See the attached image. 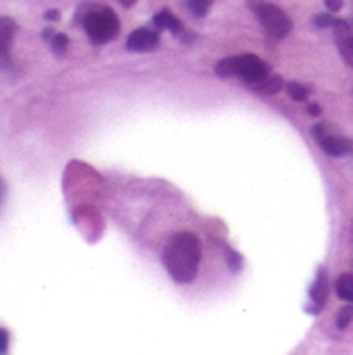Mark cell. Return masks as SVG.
Here are the masks:
<instances>
[{"instance_id":"obj_1","label":"cell","mask_w":353,"mask_h":355,"mask_svg":"<svg viewBox=\"0 0 353 355\" xmlns=\"http://www.w3.org/2000/svg\"><path fill=\"white\" fill-rule=\"evenodd\" d=\"M202 258L200 239L193 233H177L162 252V262L166 272L175 283H191L198 275Z\"/></svg>"},{"instance_id":"obj_2","label":"cell","mask_w":353,"mask_h":355,"mask_svg":"<svg viewBox=\"0 0 353 355\" xmlns=\"http://www.w3.org/2000/svg\"><path fill=\"white\" fill-rule=\"evenodd\" d=\"M75 23H81L89 42L98 46L114 40L121 29V21L112 8L102 6V4H92V2H85L79 6V10L75 12Z\"/></svg>"},{"instance_id":"obj_3","label":"cell","mask_w":353,"mask_h":355,"mask_svg":"<svg viewBox=\"0 0 353 355\" xmlns=\"http://www.w3.org/2000/svg\"><path fill=\"white\" fill-rule=\"evenodd\" d=\"M214 71L218 77H225V79L227 77H241L243 81L254 83V81L268 75V64L254 54H241V56H231V58L221 60L214 67Z\"/></svg>"},{"instance_id":"obj_4","label":"cell","mask_w":353,"mask_h":355,"mask_svg":"<svg viewBox=\"0 0 353 355\" xmlns=\"http://www.w3.org/2000/svg\"><path fill=\"white\" fill-rule=\"evenodd\" d=\"M256 15H258V19H260V23H262L264 31H266L268 35L277 37V40L289 35L291 29H293V23H291L289 15H287L285 10H281L277 4L260 2V4H256Z\"/></svg>"},{"instance_id":"obj_5","label":"cell","mask_w":353,"mask_h":355,"mask_svg":"<svg viewBox=\"0 0 353 355\" xmlns=\"http://www.w3.org/2000/svg\"><path fill=\"white\" fill-rule=\"evenodd\" d=\"M312 135L314 139H318L320 148L329 154V156H345L352 152V141L341 137V135H335L329 131L327 125H316L312 127Z\"/></svg>"},{"instance_id":"obj_6","label":"cell","mask_w":353,"mask_h":355,"mask_svg":"<svg viewBox=\"0 0 353 355\" xmlns=\"http://www.w3.org/2000/svg\"><path fill=\"white\" fill-rule=\"evenodd\" d=\"M160 46V35L158 31H152L148 27H139L129 33L127 37V50L131 52H152Z\"/></svg>"},{"instance_id":"obj_7","label":"cell","mask_w":353,"mask_h":355,"mask_svg":"<svg viewBox=\"0 0 353 355\" xmlns=\"http://www.w3.org/2000/svg\"><path fill=\"white\" fill-rule=\"evenodd\" d=\"M17 23L10 17H0V64H8V48L15 37Z\"/></svg>"},{"instance_id":"obj_8","label":"cell","mask_w":353,"mask_h":355,"mask_svg":"<svg viewBox=\"0 0 353 355\" xmlns=\"http://www.w3.org/2000/svg\"><path fill=\"white\" fill-rule=\"evenodd\" d=\"M327 297H329V279L325 275V268H320L318 279L310 289V300H312V306H314L312 312H320V308L327 304Z\"/></svg>"},{"instance_id":"obj_9","label":"cell","mask_w":353,"mask_h":355,"mask_svg":"<svg viewBox=\"0 0 353 355\" xmlns=\"http://www.w3.org/2000/svg\"><path fill=\"white\" fill-rule=\"evenodd\" d=\"M250 87H252V89H256L258 94L273 96V94H279V92L285 87V83H283V79H281V77H277V75H266V77H262V79H258V81L250 83Z\"/></svg>"},{"instance_id":"obj_10","label":"cell","mask_w":353,"mask_h":355,"mask_svg":"<svg viewBox=\"0 0 353 355\" xmlns=\"http://www.w3.org/2000/svg\"><path fill=\"white\" fill-rule=\"evenodd\" d=\"M154 25H156L158 29H169V31H173V33H177V35L183 31L181 21H179L171 10H160V12H156V15H154Z\"/></svg>"},{"instance_id":"obj_11","label":"cell","mask_w":353,"mask_h":355,"mask_svg":"<svg viewBox=\"0 0 353 355\" xmlns=\"http://www.w3.org/2000/svg\"><path fill=\"white\" fill-rule=\"evenodd\" d=\"M335 289H337V295L345 302L353 304V277L352 275H341L335 283Z\"/></svg>"},{"instance_id":"obj_12","label":"cell","mask_w":353,"mask_h":355,"mask_svg":"<svg viewBox=\"0 0 353 355\" xmlns=\"http://www.w3.org/2000/svg\"><path fill=\"white\" fill-rule=\"evenodd\" d=\"M214 0H185L187 8L191 10L193 17H206Z\"/></svg>"},{"instance_id":"obj_13","label":"cell","mask_w":353,"mask_h":355,"mask_svg":"<svg viewBox=\"0 0 353 355\" xmlns=\"http://www.w3.org/2000/svg\"><path fill=\"white\" fill-rule=\"evenodd\" d=\"M50 48L56 56H62L69 48V37L67 33H54V37L50 40Z\"/></svg>"},{"instance_id":"obj_14","label":"cell","mask_w":353,"mask_h":355,"mask_svg":"<svg viewBox=\"0 0 353 355\" xmlns=\"http://www.w3.org/2000/svg\"><path fill=\"white\" fill-rule=\"evenodd\" d=\"M337 42H339V50H341L345 62H347L350 67H353V35H345V37H341V40H337Z\"/></svg>"},{"instance_id":"obj_15","label":"cell","mask_w":353,"mask_h":355,"mask_svg":"<svg viewBox=\"0 0 353 355\" xmlns=\"http://www.w3.org/2000/svg\"><path fill=\"white\" fill-rule=\"evenodd\" d=\"M225 252H227V264H229V270H231V272H239V270H241V266H243V258H241V254H239V252H235V250H231V248H225Z\"/></svg>"},{"instance_id":"obj_16","label":"cell","mask_w":353,"mask_h":355,"mask_svg":"<svg viewBox=\"0 0 353 355\" xmlns=\"http://www.w3.org/2000/svg\"><path fill=\"white\" fill-rule=\"evenodd\" d=\"M287 94H289L293 100H298V102H302V100H306V98H308V89H306V85L295 83V81L287 83Z\"/></svg>"},{"instance_id":"obj_17","label":"cell","mask_w":353,"mask_h":355,"mask_svg":"<svg viewBox=\"0 0 353 355\" xmlns=\"http://www.w3.org/2000/svg\"><path fill=\"white\" fill-rule=\"evenodd\" d=\"M353 320V306H345V308H341L339 310V314H337V327L343 331V329H347L350 324H352Z\"/></svg>"},{"instance_id":"obj_18","label":"cell","mask_w":353,"mask_h":355,"mask_svg":"<svg viewBox=\"0 0 353 355\" xmlns=\"http://www.w3.org/2000/svg\"><path fill=\"white\" fill-rule=\"evenodd\" d=\"M335 23H337V19H335L331 12H318V15L314 17V25H316V27H320V29L333 27Z\"/></svg>"},{"instance_id":"obj_19","label":"cell","mask_w":353,"mask_h":355,"mask_svg":"<svg viewBox=\"0 0 353 355\" xmlns=\"http://www.w3.org/2000/svg\"><path fill=\"white\" fill-rule=\"evenodd\" d=\"M325 4H327V8L331 12H337V10L343 8V0H325Z\"/></svg>"},{"instance_id":"obj_20","label":"cell","mask_w":353,"mask_h":355,"mask_svg":"<svg viewBox=\"0 0 353 355\" xmlns=\"http://www.w3.org/2000/svg\"><path fill=\"white\" fill-rule=\"evenodd\" d=\"M6 349H8V333L0 329V354H6Z\"/></svg>"},{"instance_id":"obj_21","label":"cell","mask_w":353,"mask_h":355,"mask_svg":"<svg viewBox=\"0 0 353 355\" xmlns=\"http://www.w3.org/2000/svg\"><path fill=\"white\" fill-rule=\"evenodd\" d=\"M44 19H46V21H60V10L50 8V10H46V12H44Z\"/></svg>"},{"instance_id":"obj_22","label":"cell","mask_w":353,"mask_h":355,"mask_svg":"<svg viewBox=\"0 0 353 355\" xmlns=\"http://www.w3.org/2000/svg\"><path fill=\"white\" fill-rule=\"evenodd\" d=\"M54 33H56V31H54V29H52V27H46V29H44V31H42V37H44V40H48V42H50V40H52V37H54Z\"/></svg>"},{"instance_id":"obj_23","label":"cell","mask_w":353,"mask_h":355,"mask_svg":"<svg viewBox=\"0 0 353 355\" xmlns=\"http://www.w3.org/2000/svg\"><path fill=\"white\" fill-rule=\"evenodd\" d=\"M308 112H310L312 116H318V114H320V106H318V104H310V106H308Z\"/></svg>"},{"instance_id":"obj_24","label":"cell","mask_w":353,"mask_h":355,"mask_svg":"<svg viewBox=\"0 0 353 355\" xmlns=\"http://www.w3.org/2000/svg\"><path fill=\"white\" fill-rule=\"evenodd\" d=\"M119 2H121V4H123L125 8H129V6H133V4H135L137 0H119Z\"/></svg>"},{"instance_id":"obj_25","label":"cell","mask_w":353,"mask_h":355,"mask_svg":"<svg viewBox=\"0 0 353 355\" xmlns=\"http://www.w3.org/2000/svg\"><path fill=\"white\" fill-rule=\"evenodd\" d=\"M4 191H6V187H4V183L0 181V200L4 198Z\"/></svg>"}]
</instances>
